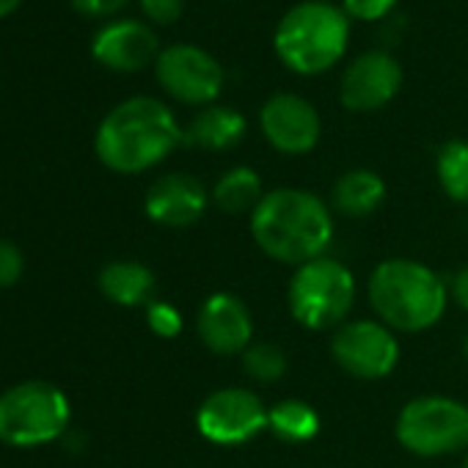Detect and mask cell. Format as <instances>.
<instances>
[{"mask_svg":"<svg viewBox=\"0 0 468 468\" xmlns=\"http://www.w3.org/2000/svg\"><path fill=\"white\" fill-rule=\"evenodd\" d=\"M23 271H26L23 251L12 240L0 238V287H15L23 279Z\"/></svg>","mask_w":468,"mask_h":468,"instance_id":"cell-24","label":"cell"},{"mask_svg":"<svg viewBox=\"0 0 468 468\" xmlns=\"http://www.w3.org/2000/svg\"><path fill=\"white\" fill-rule=\"evenodd\" d=\"M251 238L271 260L301 268L325 257L334 240L331 207L309 190L276 187L251 212Z\"/></svg>","mask_w":468,"mask_h":468,"instance_id":"cell-1","label":"cell"},{"mask_svg":"<svg viewBox=\"0 0 468 468\" xmlns=\"http://www.w3.org/2000/svg\"><path fill=\"white\" fill-rule=\"evenodd\" d=\"M260 127L268 144L282 154H306L317 146L323 124L317 108L290 91L273 94L260 111Z\"/></svg>","mask_w":468,"mask_h":468,"instance_id":"cell-12","label":"cell"},{"mask_svg":"<svg viewBox=\"0 0 468 468\" xmlns=\"http://www.w3.org/2000/svg\"><path fill=\"white\" fill-rule=\"evenodd\" d=\"M182 144V130L171 108L154 97L119 102L97 127L94 152L116 174H141L163 163Z\"/></svg>","mask_w":468,"mask_h":468,"instance_id":"cell-2","label":"cell"},{"mask_svg":"<svg viewBox=\"0 0 468 468\" xmlns=\"http://www.w3.org/2000/svg\"><path fill=\"white\" fill-rule=\"evenodd\" d=\"M196 334L215 356H243L251 347L254 320L249 306L231 292H212L196 314Z\"/></svg>","mask_w":468,"mask_h":468,"instance_id":"cell-13","label":"cell"},{"mask_svg":"<svg viewBox=\"0 0 468 468\" xmlns=\"http://www.w3.org/2000/svg\"><path fill=\"white\" fill-rule=\"evenodd\" d=\"M350 17L325 0H306L292 6L273 37L276 56L298 75L328 72L347 50Z\"/></svg>","mask_w":468,"mask_h":468,"instance_id":"cell-4","label":"cell"},{"mask_svg":"<svg viewBox=\"0 0 468 468\" xmlns=\"http://www.w3.org/2000/svg\"><path fill=\"white\" fill-rule=\"evenodd\" d=\"M23 0H0V20H6L9 15H15L20 9Z\"/></svg>","mask_w":468,"mask_h":468,"instance_id":"cell-29","label":"cell"},{"mask_svg":"<svg viewBox=\"0 0 468 468\" xmlns=\"http://www.w3.org/2000/svg\"><path fill=\"white\" fill-rule=\"evenodd\" d=\"M449 298H452L460 309L468 312V265L460 268V271L452 276V282H449Z\"/></svg>","mask_w":468,"mask_h":468,"instance_id":"cell-28","label":"cell"},{"mask_svg":"<svg viewBox=\"0 0 468 468\" xmlns=\"http://www.w3.org/2000/svg\"><path fill=\"white\" fill-rule=\"evenodd\" d=\"M463 468H468V457H465V465H463Z\"/></svg>","mask_w":468,"mask_h":468,"instance_id":"cell-31","label":"cell"},{"mask_svg":"<svg viewBox=\"0 0 468 468\" xmlns=\"http://www.w3.org/2000/svg\"><path fill=\"white\" fill-rule=\"evenodd\" d=\"M91 56L97 64L113 72H138L152 61H157L160 42L146 23L113 20L97 31L91 42Z\"/></svg>","mask_w":468,"mask_h":468,"instance_id":"cell-14","label":"cell"},{"mask_svg":"<svg viewBox=\"0 0 468 468\" xmlns=\"http://www.w3.org/2000/svg\"><path fill=\"white\" fill-rule=\"evenodd\" d=\"M394 6H397V0H345V15L358 23H378Z\"/></svg>","mask_w":468,"mask_h":468,"instance_id":"cell-25","label":"cell"},{"mask_svg":"<svg viewBox=\"0 0 468 468\" xmlns=\"http://www.w3.org/2000/svg\"><path fill=\"white\" fill-rule=\"evenodd\" d=\"M127 4L130 0H72V9L83 17H111Z\"/></svg>","mask_w":468,"mask_h":468,"instance_id":"cell-27","label":"cell"},{"mask_svg":"<svg viewBox=\"0 0 468 468\" xmlns=\"http://www.w3.org/2000/svg\"><path fill=\"white\" fill-rule=\"evenodd\" d=\"M157 83L168 97L185 105H212L223 91V67L196 45H171L154 61Z\"/></svg>","mask_w":468,"mask_h":468,"instance_id":"cell-10","label":"cell"},{"mask_svg":"<svg viewBox=\"0 0 468 468\" xmlns=\"http://www.w3.org/2000/svg\"><path fill=\"white\" fill-rule=\"evenodd\" d=\"M463 356H465V361H468V336H465V342H463Z\"/></svg>","mask_w":468,"mask_h":468,"instance_id":"cell-30","label":"cell"},{"mask_svg":"<svg viewBox=\"0 0 468 468\" xmlns=\"http://www.w3.org/2000/svg\"><path fill=\"white\" fill-rule=\"evenodd\" d=\"M287 303L292 317L309 331H336L345 325L356 303V279L353 273L331 257L312 260L295 268Z\"/></svg>","mask_w":468,"mask_h":468,"instance_id":"cell-5","label":"cell"},{"mask_svg":"<svg viewBox=\"0 0 468 468\" xmlns=\"http://www.w3.org/2000/svg\"><path fill=\"white\" fill-rule=\"evenodd\" d=\"M185 0H141L144 15L157 26H171L182 17Z\"/></svg>","mask_w":468,"mask_h":468,"instance_id":"cell-26","label":"cell"},{"mask_svg":"<svg viewBox=\"0 0 468 468\" xmlns=\"http://www.w3.org/2000/svg\"><path fill=\"white\" fill-rule=\"evenodd\" d=\"M367 292L380 323L399 334H421L438 325L449 303L443 279L416 260L380 262L369 276Z\"/></svg>","mask_w":468,"mask_h":468,"instance_id":"cell-3","label":"cell"},{"mask_svg":"<svg viewBox=\"0 0 468 468\" xmlns=\"http://www.w3.org/2000/svg\"><path fill=\"white\" fill-rule=\"evenodd\" d=\"M386 198V182L380 174L369 168L345 171L331 187V204L336 212L347 218H367L372 215Z\"/></svg>","mask_w":468,"mask_h":468,"instance_id":"cell-17","label":"cell"},{"mask_svg":"<svg viewBox=\"0 0 468 468\" xmlns=\"http://www.w3.org/2000/svg\"><path fill=\"white\" fill-rule=\"evenodd\" d=\"M246 133H249V124L243 113L226 105H207L190 119L187 130H182V144L198 146L207 152H223V149L238 146L246 138Z\"/></svg>","mask_w":468,"mask_h":468,"instance_id":"cell-16","label":"cell"},{"mask_svg":"<svg viewBox=\"0 0 468 468\" xmlns=\"http://www.w3.org/2000/svg\"><path fill=\"white\" fill-rule=\"evenodd\" d=\"M209 196L204 185L190 174H165L146 190L144 209L149 220L168 229H187L207 212Z\"/></svg>","mask_w":468,"mask_h":468,"instance_id":"cell-15","label":"cell"},{"mask_svg":"<svg viewBox=\"0 0 468 468\" xmlns=\"http://www.w3.org/2000/svg\"><path fill=\"white\" fill-rule=\"evenodd\" d=\"M102 295L119 306H141V303H152V292H154V273L141 265V262H111L102 268L100 279H97Z\"/></svg>","mask_w":468,"mask_h":468,"instance_id":"cell-18","label":"cell"},{"mask_svg":"<svg viewBox=\"0 0 468 468\" xmlns=\"http://www.w3.org/2000/svg\"><path fill=\"white\" fill-rule=\"evenodd\" d=\"M146 325L154 336L174 339L182 331V314L176 312V306H171L165 301H152V303H146Z\"/></svg>","mask_w":468,"mask_h":468,"instance_id":"cell-23","label":"cell"},{"mask_svg":"<svg viewBox=\"0 0 468 468\" xmlns=\"http://www.w3.org/2000/svg\"><path fill=\"white\" fill-rule=\"evenodd\" d=\"M196 427L209 443L240 446L268 430V408L251 388H218L198 405Z\"/></svg>","mask_w":468,"mask_h":468,"instance_id":"cell-8","label":"cell"},{"mask_svg":"<svg viewBox=\"0 0 468 468\" xmlns=\"http://www.w3.org/2000/svg\"><path fill=\"white\" fill-rule=\"evenodd\" d=\"M402 89V67L383 50L361 53L342 75L339 100L353 113H372L388 105Z\"/></svg>","mask_w":468,"mask_h":468,"instance_id":"cell-11","label":"cell"},{"mask_svg":"<svg viewBox=\"0 0 468 468\" xmlns=\"http://www.w3.org/2000/svg\"><path fill=\"white\" fill-rule=\"evenodd\" d=\"M435 176L454 204H468V141L452 138L438 149Z\"/></svg>","mask_w":468,"mask_h":468,"instance_id":"cell-21","label":"cell"},{"mask_svg":"<svg viewBox=\"0 0 468 468\" xmlns=\"http://www.w3.org/2000/svg\"><path fill=\"white\" fill-rule=\"evenodd\" d=\"M268 430L284 443H306L320 432V413L303 399H282L268 408Z\"/></svg>","mask_w":468,"mask_h":468,"instance_id":"cell-20","label":"cell"},{"mask_svg":"<svg viewBox=\"0 0 468 468\" xmlns=\"http://www.w3.org/2000/svg\"><path fill=\"white\" fill-rule=\"evenodd\" d=\"M397 441L419 457H443L468 449V405L454 397L427 394L402 405L394 424Z\"/></svg>","mask_w":468,"mask_h":468,"instance_id":"cell-7","label":"cell"},{"mask_svg":"<svg viewBox=\"0 0 468 468\" xmlns=\"http://www.w3.org/2000/svg\"><path fill=\"white\" fill-rule=\"evenodd\" d=\"M262 179L254 168L238 165L220 174V179L212 187V204L223 212L240 215V212H254L257 204L262 201Z\"/></svg>","mask_w":468,"mask_h":468,"instance_id":"cell-19","label":"cell"},{"mask_svg":"<svg viewBox=\"0 0 468 468\" xmlns=\"http://www.w3.org/2000/svg\"><path fill=\"white\" fill-rule=\"evenodd\" d=\"M287 353L273 342H257L243 353V369L257 383H279L287 375Z\"/></svg>","mask_w":468,"mask_h":468,"instance_id":"cell-22","label":"cell"},{"mask_svg":"<svg viewBox=\"0 0 468 468\" xmlns=\"http://www.w3.org/2000/svg\"><path fill=\"white\" fill-rule=\"evenodd\" d=\"M331 356L358 380H383L399 364V342L378 320H353L334 331Z\"/></svg>","mask_w":468,"mask_h":468,"instance_id":"cell-9","label":"cell"},{"mask_svg":"<svg viewBox=\"0 0 468 468\" xmlns=\"http://www.w3.org/2000/svg\"><path fill=\"white\" fill-rule=\"evenodd\" d=\"M67 394L48 380H26L0 394V441L34 449L56 441L69 424Z\"/></svg>","mask_w":468,"mask_h":468,"instance_id":"cell-6","label":"cell"}]
</instances>
